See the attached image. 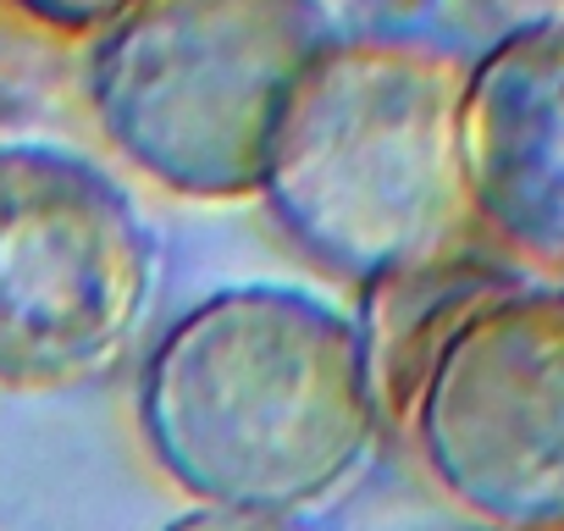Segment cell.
<instances>
[{"mask_svg": "<svg viewBox=\"0 0 564 531\" xmlns=\"http://www.w3.org/2000/svg\"><path fill=\"white\" fill-rule=\"evenodd\" d=\"M161 243L139 199L62 144H0V388L100 382L139 344Z\"/></svg>", "mask_w": 564, "mask_h": 531, "instance_id": "277c9868", "label": "cell"}, {"mask_svg": "<svg viewBox=\"0 0 564 531\" xmlns=\"http://www.w3.org/2000/svg\"><path fill=\"white\" fill-rule=\"evenodd\" d=\"M161 531H322L305 514H249V509H188Z\"/></svg>", "mask_w": 564, "mask_h": 531, "instance_id": "9c48e42d", "label": "cell"}, {"mask_svg": "<svg viewBox=\"0 0 564 531\" xmlns=\"http://www.w3.org/2000/svg\"><path fill=\"white\" fill-rule=\"evenodd\" d=\"M333 34L327 0H139L89 45L84 95L106 144L155 188L254 199L271 122Z\"/></svg>", "mask_w": 564, "mask_h": 531, "instance_id": "3957f363", "label": "cell"}, {"mask_svg": "<svg viewBox=\"0 0 564 531\" xmlns=\"http://www.w3.org/2000/svg\"><path fill=\"white\" fill-rule=\"evenodd\" d=\"M509 278H520V272L503 260H476V254L448 249L437 260L410 266V272L366 283V311L355 322H360V338L371 355L382 415H393V421L404 415V404H410L426 360L448 338V327Z\"/></svg>", "mask_w": 564, "mask_h": 531, "instance_id": "52a82bcc", "label": "cell"}, {"mask_svg": "<svg viewBox=\"0 0 564 531\" xmlns=\"http://www.w3.org/2000/svg\"><path fill=\"white\" fill-rule=\"evenodd\" d=\"M459 166L470 227L564 278V23L498 34L465 62Z\"/></svg>", "mask_w": 564, "mask_h": 531, "instance_id": "8992f818", "label": "cell"}, {"mask_svg": "<svg viewBox=\"0 0 564 531\" xmlns=\"http://www.w3.org/2000/svg\"><path fill=\"white\" fill-rule=\"evenodd\" d=\"M470 7H476L498 34L542 29V23H564V0H470Z\"/></svg>", "mask_w": 564, "mask_h": 531, "instance_id": "30bf717a", "label": "cell"}, {"mask_svg": "<svg viewBox=\"0 0 564 531\" xmlns=\"http://www.w3.org/2000/svg\"><path fill=\"white\" fill-rule=\"evenodd\" d=\"M23 18H34L40 29L56 34H78V40H100L111 23H122L139 0H7Z\"/></svg>", "mask_w": 564, "mask_h": 531, "instance_id": "ba28073f", "label": "cell"}, {"mask_svg": "<svg viewBox=\"0 0 564 531\" xmlns=\"http://www.w3.org/2000/svg\"><path fill=\"white\" fill-rule=\"evenodd\" d=\"M139 443L194 509L311 514L382 443L360 322L289 283L194 300L139 366Z\"/></svg>", "mask_w": 564, "mask_h": 531, "instance_id": "6da1fadb", "label": "cell"}, {"mask_svg": "<svg viewBox=\"0 0 564 531\" xmlns=\"http://www.w3.org/2000/svg\"><path fill=\"white\" fill-rule=\"evenodd\" d=\"M465 62L426 40L333 34L282 100L254 199L300 254L360 289L459 249Z\"/></svg>", "mask_w": 564, "mask_h": 531, "instance_id": "7a4b0ae2", "label": "cell"}, {"mask_svg": "<svg viewBox=\"0 0 564 531\" xmlns=\"http://www.w3.org/2000/svg\"><path fill=\"white\" fill-rule=\"evenodd\" d=\"M404 432L487 531H564V283L509 278L426 360Z\"/></svg>", "mask_w": 564, "mask_h": 531, "instance_id": "5b68a950", "label": "cell"}]
</instances>
